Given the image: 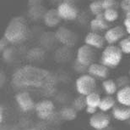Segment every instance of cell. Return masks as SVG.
<instances>
[{"label":"cell","mask_w":130,"mask_h":130,"mask_svg":"<svg viewBox=\"0 0 130 130\" xmlns=\"http://www.w3.org/2000/svg\"><path fill=\"white\" fill-rule=\"evenodd\" d=\"M88 72L95 78L103 79L108 76V67L102 63H93L88 67Z\"/></svg>","instance_id":"8fae6325"},{"label":"cell","mask_w":130,"mask_h":130,"mask_svg":"<svg viewBox=\"0 0 130 130\" xmlns=\"http://www.w3.org/2000/svg\"><path fill=\"white\" fill-rule=\"evenodd\" d=\"M94 56L95 54L92 47L87 44L80 46L77 50V62L81 66L89 67L90 65L93 64Z\"/></svg>","instance_id":"52a82bcc"},{"label":"cell","mask_w":130,"mask_h":130,"mask_svg":"<svg viewBox=\"0 0 130 130\" xmlns=\"http://www.w3.org/2000/svg\"><path fill=\"white\" fill-rule=\"evenodd\" d=\"M101 1H102V6L104 10L115 9L117 7V4H118L116 0H101Z\"/></svg>","instance_id":"484cf974"},{"label":"cell","mask_w":130,"mask_h":130,"mask_svg":"<svg viewBox=\"0 0 130 130\" xmlns=\"http://www.w3.org/2000/svg\"><path fill=\"white\" fill-rule=\"evenodd\" d=\"M123 59V52L119 47L114 45H108L104 49L101 57V61L104 66L108 68H114L120 64Z\"/></svg>","instance_id":"3957f363"},{"label":"cell","mask_w":130,"mask_h":130,"mask_svg":"<svg viewBox=\"0 0 130 130\" xmlns=\"http://www.w3.org/2000/svg\"><path fill=\"white\" fill-rule=\"evenodd\" d=\"M95 87H96L95 78L90 74L81 75L75 82V88L80 95L86 96L90 93L95 92Z\"/></svg>","instance_id":"277c9868"},{"label":"cell","mask_w":130,"mask_h":130,"mask_svg":"<svg viewBox=\"0 0 130 130\" xmlns=\"http://www.w3.org/2000/svg\"><path fill=\"white\" fill-rule=\"evenodd\" d=\"M12 82L19 88H41L46 93L55 89L56 80L50 72L33 66L21 67L13 74Z\"/></svg>","instance_id":"6da1fadb"},{"label":"cell","mask_w":130,"mask_h":130,"mask_svg":"<svg viewBox=\"0 0 130 130\" xmlns=\"http://www.w3.org/2000/svg\"><path fill=\"white\" fill-rule=\"evenodd\" d=\"M55 106L50 100H42L36 104L35 111L38 117L43 120L50 119L53 116Z\"/></svg>","instance_id":"5b68a950"},{"label":"cell","mask_w":130,"mask_h":130,"mask_svg":"<svg viewBox=\"0 0 130 130\" xmlns=\"http://www.w3.org/2000/svg\"><path fill=\"white\" fill-rule=\"evenodd\" d=\"M56 38L60 43L65 45L74 44V33L64 27H61L56 32Z\"/></svg>","instance_id":"5bb4252c"},{"label":"cell","mask_w":130,"mask_h":130,"mask_svg":"<svg viewBox=\"0 0 130 130\" xmlns=\"http://www.w3.org/2000/svg\"><path fill=\"white\" fill-rule=\"evenodd\" d=\"M125 35V31L121 26H116V27H111L106 31L104 38L106 42L110 45L115 44L116 43L120 42Z\"/></svg>","instance_id":"9c48e42d"},{"label":"cell","mask_w":130,"mask_h":130,"mask_svg":"<svg viewBox=\"0 0 130 130\" xmlns=\"http://www.w3.org/2000/svg\"><path fill=\"white\" fill-rule=\"evenodd\" d=\"M129 76H130V69H129Z\"/></svg>","instance_id":"1f68e13d"},{"label":"cell","mask_w":130,"mask_h":130,"mask_svg":"<svg viewBox=\"0 0 130 130\" xmlns=\"http://www.w3.org/2000/svg\"><path fill=\"white\" fill-rule=\"evenodd\" d=\"M90 28H91L92 32H97V31L107 29L108 22L106 20L103 14L95 16L94 19L90 21Z\"/></svg>","instance_id":"e0dca14e"},{"label":"cell","mask_w":130,"mask_h":130,"mask_svg":"<svg viewBox=\"0 0 130 130\" xmlns=\"http://www.w3.org/2000/svg\"><path fill=\"white\" fill-rule=\"evenodd\" d=\"M97 109L98 108H95V107H92V106H86L85 108V111L88 113V114H90V115H94L97 112Z\"/></svg>","instance_id":"83f0119b"},{"label":"cell","mask_w":130,"mask_h":130,"mask_svg":"<svg viewBox=\"0 0 130 130\" xmlns=\"http://www.w3.org/2000/svg\"><path fill=\"white\" fill-rule=\"evenodd\" d=\"M27 33V26L22 17H14L10 20L4 31V38L10 43H20Z\"/></svg>","instance_id":"7a4b0ae2"},{"label":"cell","mask_w":130,"mask_h":130,"mask_svg":"<svg viewBox=\"0 0 130 130\" xmlns=\"http://www.w3.org/2000/svg\"><path fill=\"white\" fill-rule=\"evenodd\" d=\"M15 100L19 105V107L24 111H31L35 109L36 104L34 102L33 99L27 92H20L15 96Z\"/></svg>","instance_id":"30bf717a"},{"label":"cell","mask_w":130,"mask_h":130,"mask_svg":"<svg viewBox=\"0 0 130 130\" xmlns=\"http://www.w3.org/2000/svg\"><path fill=\"white\" fill-rule=\"evenodd\" d=\"M120 5L124 11L128 12L130 10V0H122Z\"/></svg>","instance_id":"4316f807"},{"label":"cell","mask_w":130,"mask_h":130,"mask_svg":"<svg viewBox=\"0 0 130 130\" xmlns=\"http://www.w3.org/2000/svg\"><path fill=\"white\" fill-rule=\"evenodd\" d=\"M85 100H86L87 106H92V107L98 108L99 105H100L101 98L99 93L92 92L90 94L85 96Z\"/></svg>","instance_id":"ffe728a7"},{"label":"cell","mask_w":130,"mask_h":130,"mask_svg":"<svg viewBox=\"0 0 130 130\" xmlns=\"http://www.w3.org/2000/svg\"><path fill=\"white\" fill-rule=\"evenodd\" d=\"M86 100H85V96L80 95L78 98H76L74 101V108L77 111L85 110L86 108Z\"/></svg>","instance_id":"603a6c76"},{"label":"cell","mask_w":130,"mask_h":130,"mask_svg":"<svg viewBox=\"0 0 130 130\" xmlns=\"http://www.w3.org/2000/svg\"><path fill=\"white\" fill-rule=\"evenodd\" d=\"M126 18H130V10L126 13Z\"/></svg>","instance_id":"4dcf8cb0"},{"label":"cell","mask_w":130,"mask_h":130,"mask_svg":"<svg viewBox=\"0 0 130 130\" xmlns=\"http://www.w3.org/2000/svg\"><path fill=\"white\" fill-rule=\"evenodd\" d=\"M119 48L123 53L129 54H130V37L123 38L119 42Z\"/></svg>","instance_id":"d4e9b609"},{"label":"cell","mask_w":130,"mask_h":130,"mask_svg":"<svg viewBox=\"0 0 130 130\" xmlns=\"http://www.w3.org/2000/svg\"><path fill=\"white\" fill-rule=\"evenodd\" d=\"M116 101L114 100V98L111 95H106L105 97L101 98L100 105H99L98 109L101 111L103 112H106V111L112 110L113 107L115 106Z\"/></svg>","instance_id":"ac0fdd59"},{"label":"cell","mask_w":130,"mask_h":130,"mask_svg":"<svg viewBox=\"0 0 130 130\" xmlns=\"http://www.w3.org/2000/svg\"><path fill=\"white\" fill-rule=\"evenodd\" d=\"M61 116L62 118L66 121H72L76 118L77 116V111L74 107H65L61 111Z\"/></svg>","instance_id":"44dd1931"},{"label":"cell","mask_w":130,"mask_h":130,"mask_svg":"<svg viewBox=\"0 0 130 130\" xmlns=\"http://www.w3.org/2000/svg\"><path fill=\"white\" fill-rule=\"evenodd\" d=\"M90 9L95 16L102 15L104 14V11H105L103 9L102 1H101V0H95V1H93L91 4H90Z\"/></svg>","instance_id":"7402d4cb"},{"label":"cell","mask_w":130,"mask_h":130,"mask_svg":"<svg viewBox=\"0 0 130 130\" xmlns=\"http://www.w3.org/2000/svg\"><path fill=\"white\" fill-rule=\"evenodd\" d=\"M123 25H124V27H125V30L126 32L130 34V18H125L123 21Z\"/></svg>","instance_id":"f1b7e54d"},{"label":"cell","mask_w":130,"mask_h":130,"mask_svg":"<svg viewBox=\"0 0 130 130\" xmlns=\"http://www.w3.org/2000/svg\"><path fill=\"white\" fill-rule=\"evenodd\" d=\"M104 91L107 95H113L118 92V84L112 79H106L102 82Z\"/></svg>","instance_id":"d6986e66"},{"label":"cell","mask_w":130,"mask_h":130,"mask_svg":"<svg viewBox=\"0 0 130 130\" xmlns=\"http://www.w3.org/2000/svg\"><path fill=\"white\" fill-rule=\"evenodd\" d=\"M112 116L116 120L124 122L130 119V106L126 105H115L111 110Z\"/></svg>","instance_id":"4fadbf2b"},{"label":"cell","mask_w":130,"mask_h":130,"mask_svg":"<svg viewBox=\"0 0 130 130\" xmlns=\"http://www.w3.org/2000/svg\"><path fill=\"white\" fill-rule=\"evenodd\" d=\"M105 42V38L95 32H90L87 33L85 38V44L95 49H101L104 46Z\"/></svg>","instance_id":"7c38bea8"},{"label":"cell","mask_w":130,"mask_h":130,"mask_svg":"<svg viewBox=\"0 0 130 130\" xmlns=\"http://www.w3.org/2000/svg\"><path fill=\"white\" fill-rule=\"evenodd\" d=\"M117 100L120 105L130 106V86H123L117 92Z\"/></svg>","instance_id":"9a60e30c"},{"label":"cell","mask_w":130,"mask_h":130,"mask_svg":"<svg viewBox=\"0 0 130 130\" xmlns=\"http://www.w3.org/2000/svg\"><path fill=\"white\" fill-rule=\"evenodd\" d=\"M111 123V119L107 114L103 111L96 112L90 116L89 120V124L92 128L95 130L106 129Z\"/></svg>","instance_id":"ba28073f"},{"label":"cell","mask_w":130,"mask_h":130,"mask_svg":"<svg viewBox=\"0 0 130 130\" xmlns=\"http://www.w3.org/2000/svg\"><path fill=\"white\" fill-rule=\"evenodd\" d=\"M61 20V17L59 15L58 9H50L46 13L44 20H45V24L47 27H53L57 26Z\"/></svg>","instance_id":"2e32d148"},{"label":"cell","mask_w":130,"mask_h":130,"mask_svg":"<svg viewBox=\"0 0 130 130\" xmlns=\"http://www.w3.org/2000/svg\"><path fill=\"white\" fill-rule=\"evenodd\" d=\"M104 17L107 22H113L118 18V12L116 9H106L104 11Z\"/></svg>","instance_id":"cb8c5ba5"},{"label":"cell","mask_w":130,"mask_h":130,"mask_svg":"<svg viewBox=\"0 0 130 130\" xmlns=\"http://www.w3.org/2000/svg\"><path fill=\"white\" fill-rule=\"evenodd\" d=\"M58 12L61 19L66 20H73L76 19L78 10L71 0H64L58 5Z\"/></svg>","instance_id":"8992f818"},{"label":"cell","mask_w":130,"mask_h":130,"mask_svg":"<svg viewBox=\"0 0 130 130\" xmlns=\"http://www.w3.org/2000/svg\"><path fill=\"white\" fill-rule=\"evenodd\" d=\"M4 121V108L3 106H0V123H3Z\"/></svg>","instance_id":"f546056e"}]
</instances>
